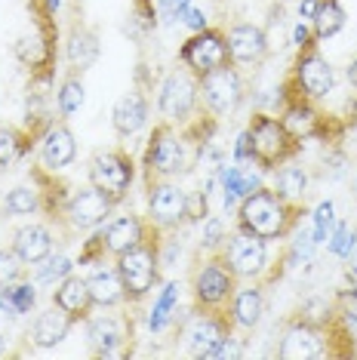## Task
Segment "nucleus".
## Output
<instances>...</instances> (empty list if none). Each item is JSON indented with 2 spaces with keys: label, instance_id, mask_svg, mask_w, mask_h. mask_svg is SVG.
<instances>
[{
  "label": "nucleus",
  "instance_id": "2f4dec72",
  "mask_svg": "<svg viewBox=\"0 0 357 360\" xmlns=\"http://www.w3.org/2000/svg\"><path fill=\"white\" fill-rule=\"evenodd\" d=\"M314 37L327 40L332 34H339V31L345 28V10L339 0H320L318 13H314Z\"/></svg>",
  "mask_w": 357,
  "mask_h": 360
},
{
  "label": "nucleus",
  "instance_id": "473e14b6",
  "mask_svg": "<svg viewBox=\"0 0 357 360\" xmlns=\"http://www.w3.org/2000/svg\"><path fill=\"white\" fill-rule=\"evenodd\" d=\"M176 305H178V283H176V281H169L164 290H160V296L154 299V305H151L148 330H151V333L167 330V323H169V317H173Z\"/></svg>",
  "mask_w": 357,
  "mask_h": 360
},
{
  "label": "nucleus",
  "instance_id": "603ef678",
  "mask_svg": "<svg viewBox=\"0 0 357 360\" xmlns=\"http://www.w3.org/2000/svg\"><path fill=\"white\" fill-rule=\"evenodd\" d=\"M4 348H6V339H4V333H0V354H4Z\"/></svg>",
  "mask_w": 357,
  "mask_h": 360
},
{
  "label": "nucleus",
  "instance_id": "ddd939ff",
  "mask_svg": "<svg viewBox=\"0 0 357 360\" xmlns=\"http://www.w3.org/2000/svg\"><path fill=\"white\" fill-rule=\"evenodd\" d=\"M278 354L283 360H314V357H323V354H327V345H323L320 326H314L308 321L293 323L287 333H283Z\"/></svg>",
  "mask_w": 357,
  "mask_h": 360
},
{
  "label": "nucleus",
  "instance_id": "5701e85b",
  "mask_svg": "<svg viewBox=\"0 0 357 360\" xmlns=\"http://www.w3.org/2000/svg\"><path fill=\"white\" fill-rule=\"evenodd\" d=\"M53 305H59L62 311H68L74 321H80V317H89V308H93V296H89L86 277L68 274L62 283H56V290H53Z\"/></svg>",
  "mask_w": 357,
  "mask_h": 360
},
{
  "label": "nucleus",
  "instance_id": "58836bf2",
  "mask_svg": "<svg viewBox=\"0 0 357 360\" xmlns=\"http://www.w3.org/2000/svg\"><path fill=\"white\" fill-rule=\"evenodd\" d=\"M332 222H336V216H332V200L318 203V210H314V231H311L314 243H327Z\"/></svg>",
  "mask_w": 357,
  "mask_h": 360
},
{
  "label": "nucleus",
  "instance_id": "20e7f679",
  "mask_svg": "<svg viewBox=\"0 0 357 360\" xmlns=\"http://www.w3.org/2000/svg\"><path fill=\"white\" fill-rule=\"evenodd\" d=\"M197 89L204 96V105L213 114H231L243 102L240 71L231 68V65H222V68H213L207 75H197Z\"/></svg>",
  "mask_w": 357,
  "mask_h": 360
},
{
  "label": "nucleus",
  "instance_id": "7c9ffc66",
  "mask_svg": "<svg viewBox=\"0 0 357 360\" xmlns=\"http://www.w3.org/2000/svg\"><path fill=\"white\" fill-rule=\"evenodd\" d=\"M0 203H4V212H10V216H34V212L44 207L40 191L34 185H15V188H10V191H6V198Z\"/></svg>",
  "mask_w": 357,
  "mask_h": 360
},
{
  "label": "nucleus",
  "instance_id": "2eb2a0df",
  "mask_svg": "<svg viewBox=\"0 0 357 360\" xmlns=\"http://www.w3.org/2000/svg\"><path fill=\"white\" fill-rule=\"evenodd\" d=\"M296 84L308 99H323L332 89V68L318 50H305L296 62Z\"/></svg>",
  "mask_w": 357,
  "mask_h": 360
},
{
  "label": "nucleus",
  "instance_id": "f3484780",
  "mask_svg": "<svg viewBox=\"0 0 357 360\" xmlns=\"http://www.w3.org/2000/svg\"><path fill=\"white\" fill-rule=\"evenodd\" d=\"M145 240V225L139 216H117L111 222H105V228L99 231V243L108 256H120V252L133 250L136 243Z\"/></svg>",
  "mask_w": 357,
  "mask_h": 360
},
{
  "label": "nucleus",
  "instance_id": "72a5a7b5",
  "mask_svg": "<svg viewBox=\"0 0 357 360\" xmlns=\"http://www.w3.org/2000/svg\"><path fill=\"white\" fill-rule=\"evenodd\" d=\"M56 102H59V114L62 117H71L84 108V84L77 77H68L56 93Z\"/></svg>",
  "mask_w": 357,
  "mask_h": 360
},
{
  "label": "nucleus",
  "instance_id": "f704fd0d",
  "mask_svg": "<svg viewBox=\"0 0 357 360\" xmlns=\"http://www.w3.org/2000/svg\"><path fill=\"white\" fill-rule=\"evenodd\" d=\"M74 271V262L68 256H50L40 262V271H37V283H62L65 277Z\"/></svg>",
  "mask_w": 357,
  "mask_h": 360
},
{
  "label": "nucleus",
  "instance_id": "7ed1b4c3",
  "mask_svg": "<svg viewBox=\"0 0 357 360\" xmlns=\"http://www.w3.org/2000/svg\"><path fill=\"white\" fill-rule=\"evenodd\" d=\"M249 139H253V160L265 169H274L278 163H283L290 154L296 151V139L287 133V127L278 117H268V114H256L253 124L247 127Z\"/></svg>",
  "mask_w": 357,
  "mask_h": 360
},
{
  "label": "nucleus",
  "instance_id": "c03bdc74",
  "mask_svg": "<svg viewBox=\"0 0 357 360\" xmlns=\"http://www.w3.org/2000/svg\"><path fill=\"white\" fill-rule=\"evenodd\" d=\"M182 22H185V28H191V31H194V34H197V31H207V28H209L207 13L200 10V6H194V4L182 13Z\"/></svg>",
  "mask_w": 357,
  "mask_h": 360
},
{
  "label": "nucleus",
  "instance_id": "393cba45",
  "mask_svg": "<svg viewBox=\"0 0 357 360\" xmlns=\"http://www.w3.org/2000/svg\"><path fill=\"white\" fill-rule=\"evenodd\" d=\"M216 176H219V188H222V207L225 210H234L249 191L259 188V179L253 173H247L240 163H234V167H219Z\"/></svg>",
  "mask_w": 357,
  "mask_h": 360
},
{
  "label": "nucleus",
  "instance_id": "cd10ccee",
  "mask_svg": "<svg viewBox=\"0 0 357 360\" xmlns=\"http://www.w3.org/2000/svg\"><path fill=\"white\" fill-rule=\"evenodd\" d=\"M274 194H278L283 203H290V207L302 203L308 194V173L302 167H293V163L280 167L278 176H274Z\"/></svg>",
  "mask_w": 357,
  "mask_h": 360
},
{
  "label": "nucleus",
  "instance_id": "a211bd4d",
  "mask_svg": "<svg viewBox=\"0 0 357 360\" xmlns=\"http://www.w3.org/2000/svg\"><path fill=\"white\" fill-rule=\"evenodd\" d=\"M74 158H77V142L71 136V129L62 124H53L44 133V139H40V163L56 173V169L71 167Z\"/></svg>",
  "mask_w": 357,
  "mask_h": 360
},
{
  "label": "nucleus",
  "instance_id": "6ab92c4d",
  "mask_svg": "<svg viewBox=\"0 0 357 360\" xmlns=\"http://www.w3.org/2000/svg\"><path fill=\"white\" fill-rule=\"evenodd\" d=\"M228 335H231L228 321L213 317V314H204V317H194L191 321L188 333H185V342H188L191 357H209L213 354V348L222 339H228Z\"/></svg>",
  "mask_w": 357,
  "mask_h": 360
},
{
  "label": "nucleus",
  "instance_id": "423d86ee",
  "mask_svg": "<svg viewBox=\"0 0 357 360\" xmlns=\"http://www.w3.org/2000/svg\"><path fill=\"white\" fill-rule=\"evenodd\" d=\"M145 167L157 179H173L176 173L185 169V142L173 129V124H164L154 129V136L148 142V154H145Z\"/></svg>",
  "mask_w": 357,
  "mask_h": 360
},
{
  "label": "nucleus",
  "instance_id": "aec40b11",
  "mask_svg": "<svg viewBox=\"0 0 357 360\" xmlns=\"http://www.w3.org/2000/svg\"><path fill=\"white\" fill-rule=\"evenodd\" d=\"M71 326H74V317H71L68 311H62L59 305L40 311L34 326H31V345H34V348H44V351L62 345V342L68 339Z\"/></svg>",
  "mask_w": 357,
  "mask_h": 360
},
{
  "label": "nucleus",
  "instance_id": "dca6fc26",
  "mask_svg": "<svg viewBox=\"0 0 357 360\" xmlns=\"http://www.w3.org/2000/svg\"><path fill=\"white\" fill-rule=\"evenodd\" d=\"M225 44H228V59L238 62V65H253L268 53L265 31L259 25H253V22H240V25L228 28Z\"/></svg>",
  "mask_w": 357,
  "mask_h": 360
},
{
  "label": "nucleus",
  "instance_id": "79ce46f5",
  "mask_svg": "<svg viewBox=\"0 0 357 360\" xmlns=\"http://www.w3.org/2000/svg\"><path fill=\"white\" fill-rule=\"evenodd\" d=\"M222 240H228V231H225V222L219 216H209L204 222V237H200V247L216 250Z\"/></svg>",
  "mask_w": 357,
  "mask_h": 360
},
{
  "label": "nucleus",
  "instance_id": "3c124183",
  "mask_svg": "<svg viewBox=\"0 0 357 360\" xmlns=\"http://www.w3.org/2000/svg\"><path fill=\"white\" fill-rule=\"evenodd\" d=\"M44 4H46V13H56L62 6V0H44Z\"/></svg>",
  "mask_w": 357,
  "mask_h": 360
},
{
  "label": "nucleus",
  "instance_id": "8fccbe9b",
  "mask_svg": "<svg viewBox=\"0 0 357 360\" xmlns=\"http://www.w3.org/2000/svg\"><path fill=\"white\" fill-rule=\"evenodd\" d=\"M345 75H348V80H351V86L357 89V59H354L351 65H348V71H345Z\"/></svg>",
  "mask_w": 357,
  "mask_h": 360
},
{
  "label": "nucleus",
  "instance_id": "1a4fd4ad",
  "mask_svg": "<svg viewBox=\"0 0 357 360\" xmlns=\"http://www.w3.org/2000/svg\"><path fill=\"white\" fill-rule=\"evenodd\" d=\"M222 259L228 262L234 277H259L268 268V247H265L262 237H256V234H249L240 228L231 240H225Z\"/></svg>",
  "mask_w": 357,
  "mask_h": 360
},
{
  "label": "nucleus",
  "instance_id": "9b49d317",
  "mask_svg": "<svg viewBox=\"0 0 357 360\" xmlns=\"http://www.w3.org/2000/svg\"><path fill=\"white\" fill-rule=\"evenodd\" d=\"M182 62L194 75H207V71L228 65V44H225V37L219 34V31H209V28L197 31V34L182 46Z\"/></svg>",
  "mask_w": 357,
  "mask_h": 360
},
{
  "label": "nucleus",
  "instance_id": "bb28decb",
  "mask_svg": "<svg viewBox=\"0 0 357 360\" xmlns=\"http://www.w3.org/2000/svg\"><path fill=\"white\" fill-rule=\"evenodd\" d=\"M65 59L74 71L93 68L96 59H99V37L86 28H74L68 34V44H65Z\"/></svg>",
  "mask_w": 357,
  "mask_h": 360
},
{
  "label": "nucleus",
  "instance_id": "c9c22d12",
  "mask_svg": "<svg viewBox=\"0 0 357 360\" xmlns=\"http://www.w3.org/2000/svg\"><path fill=\"white\" fill-rule=\"evenodd\" d=\"M354 240H357V231H351L345 222H339L327 237V247H330V252L336 259H348L351 256V250H354Z\"/></svg>",
  "mask_w": 357,
  "mask_h": 360
},
{
  "label": "nucleus",
  "instance_id": "de8ad7c7",
  "mask_svg": "<svg viewBox=\"0 0 357 360\" xmlns=\"http://www.w3.org/2000/svg\"><path fill=\"white\" fill-rule=\"evenodd\" d=\"M318 6H320V0H299V15H302V19H314Z\"/></svg>",
  "mask_w": 357,
  "mask_h": 360
},
{
  "label": "nucleus",
  "instance_id": "39448f33",
  "mask_svg": "<svg viewBox=\"0 0 357 360\" xmlns=\"http://www.w3.org/2000/svg\"><path fill=\"white\" fill-rule=\"evenodd\" d=\"M197 75L188 68H178V71H169L160 84V96H157V108L160 114L169 120V124H182L185 117L194 111L197 105Z\"/></svg>",
  "mask_w": 357,
  "mask_h": 360
},
{
  "label": "nucleus",
  "instance_id": "f03ea898",
  "mask_svg": "<svg viewBox=\"0 0 357 360\" xmlns=\"http://www.w3.org/2000/svg\"><path fill=\"white\" fill-rule=\"evenodd\" d=\"M117 271H120V277H124L126 296L145 299L160 281V256H157V250H154L148 240L136 243L133 250H126V252H120L117 256Z\"/></svg>",
  "mask_w": 357,
  "mask_h": 360
},
{
  "label": "nucleus",
  "instance_id": "37998d69",
  "mask_svg": "<svg viewBox=\"0 0 357 360\" xmlns=\"http://www.w3.org/2000/svg\"><path fill=\"white\" fill-rule=\"evenodd\" d=\"M154 6H157V13L164 15V19L176 22V19H182V13L191 6V0H154Z\"/></svg>",
  "mask_w": 357,
  "mask_h": 360
},
{
  "label": "nucleus",
  "instance_id": "49530a36",
  "mask_svg": "<svg viewBox=\"0 0 357 360\" xmlns=\"http://www.w3.org/2000/svg\"><path fill=\"white\" fill-rule=\"evenodd\" d=\"M293 44L299 46V50H308V46H311V31H308L305 22H299V25L293 28Z\"/></svg>",
  "mask_w": 357,
  "mask_h": 360
},
{
  "label": "nucleus",
  "instance_id": "f8f14e48",
  "mask_svg": "<svg viewBox=\"0 0 357 360\" xmlns=\"http://www.w3.org/2000/svg\"><path fill=\"white\" fill-rule=\"evenodd\" d=\"M194 296L204 308H219L234 296V271L225 259H209L194 274Z\"/></svg>",
  "mask_w": 357,
  "mask_h": 360
},
{
  "label": "nucleus",
  "instance_id": "ea45409f",
  "mask_svg": "<svg viewBox=\"0 0 357 360\" xmlns=\"http://www.w3.org/2000/svg\"><path fill=\"white\" fill-rule=\"evenodd\" d=\"M10 299H13V305H15V311H19V314H28V311L34 308V302H37L34 283H28V281L13 283V286H10Z\"/></svg>",
  "mask_w": 357,
  "mask_h": 360
},
{
  "label": "nucleus",
  "instance_id": "4c0bfd02",
  "mask_svg": "<svg viewBox=\"0 0 357 360\" xmlns=\"http://www.w3.org/2000/svg\"><path fill=\"white\" fill-rule=\"evenodd\" d=\"M25 274V262L15 256V250H0V286H13Z\"/></svg>",
  "mask_w": 357,
  "mask_h": 360
},
{
  "label": "nucleus",
  "instance_id": "c756f323",
  "mask_svg": "<svg viewBox=\"0 0 357 360\" xmlns=\"http://www.w3.org/2000/svg\"><path fill=\"white\" fill-rule=\"evenodd\" d=\"M15 59L22 65H28V68H37V65H44L50 59V44H46V37L40 34V31H25L19 40H15L13 46Z\"/></svg>",
  "mask_w": 357,
  "mask_h": 360
},
{
  "label": "nucleus",
  "instance_id": "a18cd8bd",
  "mask_svg": "<svg viewBox=\"0 0 357 360\" xmlns=\"http://www.w3.org/2000/svg\"><path fill=\"white\" fill-rule=\"evenodd\" d=\"M253 160V139H249V129H243L234 142V163H247Z\"/></svg>",
  "mask_w": 357,
  "mask_h": 360
},
{
  "label": "nucleus",
  "instance_id": "a19ab883",
  "mask_svg": "<svg viewBox=\"0 0 357 360\" xmlns=\"http://www.w3.org/2000/svg\"><path fill=\"white\" fill-rule=\"evenodd\" d=\"M22 154V139L15 129H0V167H10V163Z\"/></svg>",
  "mask_w": 357,
  "mask_h": 360
},
{
  "label": "nucleus",
  "instance_id": "412c9836",
  "mask_svg": "<svg viewBox=\"0 0 357 360\" xmlns=\"http://www.w3.org/2000/svg\"><path fill=\"white\" fill-rule=\"evenodd\" d=\"M53 247H56V240H53V231L46 225L31 222V225H22L19 231L13 234V250L25 265H40L44 259H50Z\"/></svg>",
  "mask_w": 357,
  "mask_h": 360
},
{
  "label": "nucleus",
  "instance_id": "9d476101",
  "mask_svg": "<svg viewBox=\"0 0 357 360\" xmlns=\"http://www.w3.org/2000/svg\"><path fill=\"white\" fill-rule=\"evenodd\" d=\"M188 210H191L188 194H185L178 185L167 182V179L151 182V188H148V216L157 228H178L185 222V216H188Z\"/></svg>",
  "mask_w": 357,
  "mask_h": 360
},
{
  "label": "nucleus",
  "instance_id": "0eeeda50",
  "mask_svg": "<svg viewBox=\"0 0 357 360\" xmlns=\"http://www.w3.org/2000/svg\"><path fill=\"white\" fill-rule=\"evenodd\" d=\"M89 185L120 200L133 185V160L124 151H102L89 160Z\"/></svg>",
  "mask_w": 357,
  "mask_h": 360
},
{
  "label": "nucleus",
  "instance_id": "c85d7f7f",
  "mask_svg": "<svg viewBox=\"0 0 357 360\" xmlns=\"http://www.w3.org/2000/svg\"><path fill=\"white\" fill-rule=\"evenodd\" d=\"M280 124L287 127V133L296 139V142H302V139H311L314 133L320 129V120H318V114H314L308 105L302 102H293V105H287V111H283V117H280Z\"/></svg>",
  "mask_w": 357,
  "mask_h": 360
},
{
  "label": "nucleus",
  "instance_id": "4468645a",
  "mask_svg": "<svg viewBox=\"0 0 357 360\" xmlns=\"http://www.w3.org/2000/svg\"><path fill=\"white\" fill-rule=\"evenodd\" d=\"M86 342L93 354L99 357H115L120 354L126 342V323L115 314H96L86 321Z\"/></svg>",
  "mask_w": 357,
  "mask_h": 360
},
{
  "label": "nucleus",
  "instance_id": "f257e3e1",
  "mask_svg": "<svg viewBox=\"0 0 357 360\" xmlns=\"http://www.w3.org/2000/svg\"><path fill=\"white\" fill-rule=\"evenodd\" d=\"M238 222L243 231L262 237V240H278L287 234L293 216H290V203H283L274 191L256 188L238 203Z\"/></svg>",
  "mask_w": 357,
  "mask_h": 360
},
{
  "label": "nucleus",
  "instance_id": "4be33fe9",
  "mask_svg": "<svg viewBox=\"0 0 357 360\" xmlns=\"http://www.w3.org/2000/svg\"><path fill=\"white\" fill-rule=\"evenodd\" d=\"M111 124H115L117 136H136L139 129L148 124V99L142 93H126L124 99H117L115 111H111Z\"/></svg>",
  "mask_w": 357,
  "mask_h": 360
},
{
  "label": "nucleus",
  "instance_id": "09e8293b",
  "mask_svg": "<svg viewBox=\"0 0 357 360\" xmlns=\"http://www.w3.org/2000/svg\"><path fill=\"white\" fill-rule=\"evenodd\" d=\"M345 262H348V271H351V274H357V240H354V250H351V256H348Z\"/></svg>",
  "mask_w": 357,
  "mask_h": 360
},
{
  "label": "nucleus",
  "instance_id": "6e6552de",
  "mask_svg": "<svg viewBox=\"0 0 357 360\" xmlns=\"http://www.w3.org/2000/svg\"><path fill=\"white\" fill-rule=\"evenodd\" d=\"M115 198H108L99 188H80L77 194H71V200L65 203V219L71 228L77 231H89V228H99L108 222L111 210H115Z\"/></svg>",
  "mask_w": 357,
  "mask_h": 360
},
{
  "label": "nucleus",
  "instance_id": "e433bc0d",
  "mask_svg": "<svg viewBox=\"0 0 357 360\" xmlns=\"http://www.w3.org/2000/svg\"><path fill=\"white\" fill-rule=\"evenodd\" d=\"M314 237L308 234V231H299L293 237V247H290V268H305V265H311V256H314Z\"/></svg>",
  "mask_w": 357,
  "mask_h": 360
},
{
  "label": "nucleus",
  "instance_id": "b1692460",
  "mask_svg": "<svg viewBox=\"0 0 357 360\" xmlns=\"http://www.w3.org/2000/svg\"><path fill=\"white\" fill-rule=\"evenodd\" d=\"M86 283H89V296H93L96 308H115L126 299V286H124V277H120L117 265L96 268V271L86 277Z\"/></svg>",
  "mask_w": 357,
  "mask_h": 360
},
{
  "label": "nucleus",
  "instance_id": "a878e982",
  "mask_svg": "<svg viewBox=\"0 0 357 360\" xmlns=\"http://www.w3.org/2000/svg\"><path fill=\"white\" fill-rule=\"evenodd\" d=\"M265 314V296L259 286H243V290H234L231 296V323L240 326V330H253L259 326Z\"/></svg>",
  "mask_w": 357,
  "mask_h": 360
}]
</instances>
